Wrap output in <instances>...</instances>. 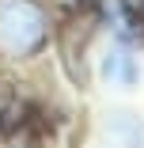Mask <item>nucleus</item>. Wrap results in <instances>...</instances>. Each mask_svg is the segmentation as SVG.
I'll return each instance as SVG.
<instances>
[{"label": "nucleus", "instance_id": "f257e3e1", "mask_svg": "<svg viewBox=\"0 0 144 148\" xmlns=\"http://www.w3.org/2000/svg\"><path fill=\"white\" fill-rule=\"evenodd\" d=\"M46 38V15L34 0H0V49L15 57L38 49Z\"/></svg>", "mask_w": 144, "mask_h": 148}, {"label": "nucleus", "instance_id": "f03ea898", "mask_svg": "<svg viewBox=\"0 0 144 148\" xmlns=\"http://www.w3.org/2000/svg\"><path fill=\"white\" fill-rule=\"evenodd\" d=\"M125 8H129L133 15H140V19H144V0H125Z\"/></svg>", "mask_w": 144, "mask_h": 148}]
</instances>
